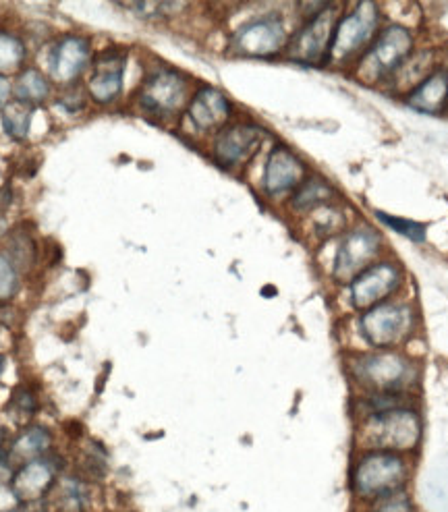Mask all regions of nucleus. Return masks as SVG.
<instances>
[{
  "label": "nucleus",
  "mask_w": 448,
  "mask_h": 512,
  "mask_svg": "<svg viewBox=\"0 0 448 512\" xmlns=\"http://www.w3.org/2000/svg\"><path fill=\"white\" fill-rule=\"evenodd\" d=\"M411 394H361L355 405V444L361 450H392L409 454L422 442V415Z\"/></svg>",
  "instance_id": "f257e3e1"
},
{
  "label": "nucleus",
  "mask_w": 448,
  "mask_h": 512,
  "mask_svg": "<svg viewBox=\"0 0 448 512\" xmlns=\"http://www.w3.org/2000/svg\"><path fill=\"white\" fill-rule=\"evenodd\" d=\"M347 376L363 394H411L419 384V367L401 351L370 349L347 357Z\"/></svg>",
  "instance_id": "f03ea898"
},
{
  "label": "nucleus",
  "mask_w": 448,
  "mask_h": 512,
  "mask_svg": "<svg viewBox=\"0 0 448 512\" xmlns=\"http://www.w3.org/2000/svg\"><path fill=\"white\" fill-rule=\"evenodd\" d=\"M411 477L407 454L392 450H361L351 465L349 486L355 498L376 502L405 490Z\"/></svg>",
  "instance_id": "7ed1b4c3"
},
{
  "label": "nucleus",
  "mask_w": 448,
  "mask_h": 512,
  "mask_svg": "<svg viewBox=\"0 0 448 512\" xmlns=\"http://www.w3.org/2000/svg\"><path fill=\"white\" fill-rule=\"evenodd\" d=\"M382 25L384 15L378 3L366 0V3L343 5V11L334 25L326 65L351 71L361 56L366 54L382 30Z\"/></svg>",
  "instance_id": "20e7f679"
},
{
  "label": "nucleus",
  "mask_w": 448,
  "mask_h": 512,
  "mask_svg": "<svg viewBox=\"0 0 448 512\" xmlns=\"http://www.w3.org/2000/svg\"><path fill=\"white\" fill-rule=\"evenodd\" d=\"M415 50L417 38L409 25L384 23L366 54L351 69V75L366 85L392 83Z\"/></svg>",
  "instance_id": "39448f33"
},
{
  "label": "nucleus",
  "mask_w": 448,
  "mask_h": 512,
  "mask_svg": "<svg viewBox=\"0 0 448 512\" xmlns=\"http://www.w3.org/2000/svg\"><path fill=\"white\" fill-rule=\"evenodd\" d=\"M419 324L417 309L403 299H388L357 318V332L372 351H399L415 336Z\"/></svg>",
  "instance_id": "423d86ee"
},
{
  "label": "nucleus",
  "mask_w": 448,
  "mask_h": 512,
  "mask_svg": "<svg viewBox=\"0 0 448 512\" xmlns=\"http://www.w3.org/2000/svg\"><path fill=\"white\" fill-rule=\"evenodd\" d=\"M386 239L368 222H355L339 237V245L332 258V278L339 284H347L359 274L384 258Z\"/></svg>",
  "instance_id": "0eeeda50"
},
{
  "label": "nucleus",
  "mask_w": 448,
  "mask_h": 512,
  "mask_svg": "<svg viewBox=\"0 0 448 512\" xmlns=\"http://www.w3.org/2000/svg\"><path fill=\"white\" fill-rule=\"evenodd\" d=\"M405 270L395 258H380L363 272H359L347 287V301L355 311H366L378 303L395 299L403 289Z\"/></svg>",
  "instance_id": "6e6552de"
},
{
  "label": "nucleus",
  "mask_w": 448,
  "mask_h": 512,
  "mask_svg": "<svg viewBox=\"0 0 448 512\" xmlns=\"http://www.w3.org/2000/svg\"><path fill=\"white\" fill-rule=\"evenodd\" d=\"M341 11H343V5L326 3L320 11L307 15L303 25L289 40V46H287L289 59L310 67L326 65L334 25Z\"/></svg>",
  "instance_id": "1a4fd4ad"
},
{
  "label": "nucleus",
  "mask_w": 448,
  "mask_h": 512,
  "mask_svg": "<svg viewBox=\"0 0 448 512\" xmlns=\"http://www.w3.org/2000/svg\"><path fill=\"white\" fill-rule=\"evenodd\" d=\"M291 34L287 32L285 19L278 13H270L247 21L233 34L231 48L243 56H274L287 50Z\"/></svg>",
  "instance_id": "9d476101"
},
{
  "label": "nucleus",
  "mask_w": 448,
  "mask_h": 512,
  "mask_svg": "<svg viewBox=\"0 0 448 512\" xmlns=\"http://www.w3.org/2000/svg\"><path fill=\"white\" fill-rule=\"evenodd\" d=\"M264 137V129L254 123H233L229 127H222L214 137V160L224 168L243 166L254 158Z\"/></svg>",
  "instance_id": "9b49d317"
},
{
  "label": "nucleus",
  "mask_w": 448,
  "mask_h": 512,
  "mask_svg": "<svg viewBox=\"0 0 448 512\" xmlns=\"http://www.w3.org/2000/svg\"><path fill=\"white\" fill-rule=\"evenodd\" d=\"M187 102V77L175 69H158L144 83L142 104L150 115L171 117Z\"/></svg>",
  "instance_id": "f8f14e48"
},
{
  "label": "nucleus",
  "mask_w": 448,
  "mask_h": 512,
  "mask_svg": "<svg viewBox=\"0 0 448 512\" xmlns=\"http://www.w3.org/2000/svg\"><path fill=\"white\" fill-rule=\"evenodd\" d=\"M305 175H307L305 162L287 146H276L266 160L264 191L272 197L287 195L307 179Z\"/></svg>",
  "instance_id": "ddd939ff"
},
{
  "label": "nucleus",
  "mask_w": 448,
  "mask_h": 512,
  "mask_svg": "<svg viewBox=\"0 0 448 512\" xmlns=\"http://www.w3.org/2000/svg\"><path fill=\"white\" fill-rule=\"evenodd\" d=\"M405 104L422 115H442L448 110V65L434 69L422 83L403 96Z\"/></svg>",
  "instance_id": "4468645a"
},
{
  "label": "nucleus",
  "mask_w": 448,
  "mask_h": 512,
  "mask_svg": "<svg viewBox=\"0 0 448 512\" xmlns=\"http://www.w3.org/2000/svg\"><path fill=\"white\" fill-rule=\"evenodd\" d=\"M231 117V102L214 88L198 90L189 102V119L200 131L222 127Z\"/></svg>",
  "instance_id": "2eb2a0df"
},
{
  "label": "nucleus",
  "mask_w": 448,
  "mask_h": 512,
  "mask_svg": "<svg viewBox=\"0 0 448 512\" xmlns=\"http://www.w3.org/2000/svg\"><path fill=\"white\" fill-rule=\"evenodd\" d=\"M339 191L336 187L322 179V177H307L295 191L291 197V208L301 212V214H310L326 204H334L339 202Z\"/></svg>",
  "instance_id": "dca6fc26"
},
{
  "label": "nucleus",
  "mask_w": 448,
  "mask_h": 512,
  "mask_svg": "<svg viewBox=\"0 0 448 512\" xmlns=\"http://www.w3.org/2000/svg\"><path fill=\"white\" fill-rule=\"evenodd\" d=\"M442 63L438 61V52L434 48H417L411 59L403 65V69L392 79V88L401 92L403 96L413 90L417 83H422L434 69H438Z\"/></svg>",
  "instance_id": "f3484780"
},
{
  "label": "nucleus",
  "mask_w": 448,
  "mask_h": 512,
  "mask_svg": "<svg viewBox=\"0 0 448 512\" xmlns=\"http://www.w3.org/2000/svg\"><path fill=\"white\" fill-rule=\"evenodd\" d=\"M376 218L392 233H397V235H401V237H405L413 243H426L428 226L424 222L401 218V216H392V214H386V212H376Z\"/></svg>",
  "instance_id": "a211bd4d"
},
{
  "label": "nucleus",
  "mask_w": 448,
  "mask_h": 512,
  "mask_svg": "<svg viewBox=\"0 0 448 512\" xmlns=\"http://www.w3.org/2000/svg\"><path fill=\"white\" fill-rule=\"evenodd\" d=\"M370 504H372L370 512H415V506H413L411 498L405 494V490L399 494L386 496L382 500L370 502Z\"/></svg>",
  "instance_id": "6ab92c4d"
},
{
  "label": "nucleus",
  "mask_w": 448,
  "mask_h": 512,
  "mask_svg": "<svg viewBox=\"0 0 448 512\" xmlns=\"http://www.w3.org/2000/svg\"><path fill=\"white\" fill-rule=\"evenodd\" d=\"M7 92V88H5V83H0V96H3ZM0 100H3V98H0Z\"/></svg>",
  "instance_id": "aec40b11"
}]
</instances>
